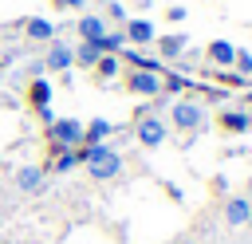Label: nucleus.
I'll use <instances>...</instances> for the list:
<instances>
[{
	"mask_svg": "<svg viewBox=\"0 0 252 244\" xmlns=\"http://www.w3.org/2000/svg\"><path fill=\"white\" fill-rule=\"evenodd\" d=\"M79 165V153L75 150H59V146H51V161L43 165V169H51V173H71Z\"/></svg>",
	"mask_w": 252,
	"mask_h": 244,
	"instance_id": "nucleus-17",
	"label": "nucleus"
},
{
	"mask_svg": "<svg viewBox=\"0 0 252 244\" xmlns=\"http://www.w3.org/2000/svg\"><path fill=\"white\" fill-rule=\"evenodd\" d=\"M189 83L181 79V75H161V91H169V94H177V91H185Z\"/></svg>",
	"mask_w": 252,
	"mask_h": 244,
	"instance_id": "nucleus-21",
	"label": "nucleus"
},
{
	"mask_svg": "<svg viewBox=\"0 0 252 244\" xmlns=\"http://www.w3.org/2000/svg\"><path fill=\"white\" fill-rule=\"evenodd\" d=\"M12 181H16V189H20V193H28V197H32V193H39V189H43L47 169H43V165H20V169L12 173Z\"/></svg>",
	"mask_w": 252,
	"mask_h": 244,
	"instance_id": "nucleus-7",
	"label": "nucleus"
},
{
	"mask_svg": "<svg viewBox=\"0 0 252 244\" xmlns=\"http://www.w3.org/2000/svg\"><path fill=\"white\" fill-rule=\"evenodd\" d=\"M169 126H173V130H181V134L201 130V126H205V106H201V102H193V98H177V102L169 106Z\"/></svg>",
	"mask_w": 252,
	"mask_h": 244,
	"instance_id": "nucleus-2",
	"label": "nucleus"
},
{
	"mask_svg": "<svg viewBox=\"0 0 252 244\" xmlns=\"http://www.w3.org/2000/svg\"><path fill=\"white\" fill-rule=\"evenodd\" d=\"M75 153H79V165H87V173L94 181H114L122 173V153L110 150L106 142L102 146H75Z\"/></svg>",
	"mask_w": 252,
	"mask_h": 244,
	"instance_id": "nucleus-1",
	"label": "nucleus"
},
{
	"mask_svg": "<svg viewBox=\"0 0 252 244\" xmlns=\"http://www.w3.org/2000/svg\"><path fill=\"white\" fill-rule=\"evenodd\" d=\"M122 47H126V35H122V31H106V35L98 39V51H102V55H118Z\"/></svg>",
	"mask_w": 252,
	"mask_h": 244,
	"instance_id": "nucleus-20",
	"label": "nucleus"
},
{
	"mask_svg": "<svg viewBox=\"0 0 252 244\" xmlns=\"http://www.w3.org/2000/svg\"><path fill=\"white\" fill-rule=\"evenodd\" d=\"M165 20H169V24H181V20H185V8H181V4H173V8L165 12Z\"/></svg>",
	"mask_w": 252,
	"mask_h": 244,
	"instance_id": "nucleus-25",
	"label": "nucleus"
},
{
	"mask_svg": "<svg viewBox=\"0 0 252 244\" xmlns=\"http://www.w3.org/2000/svg\"><path fill=\"white\" fill-rule=\"evenodd\" d=\"M75 31H79V43H98V39L106 35V20L94 16V12H87V16H79Z\"/></svg>",
	"mask_w": 252,
	"mask_h": 244,
	"instance_id": "nucleus-9",
	"label": "nucleus"
},
{
	"mask_svg": "<svg viewBox=\"0 0 252 244\" xmlns=\"http://www.w3.org/2000/svg\"><path fill=\"white\" fill-rule=\"evenodd\" d=\"M110 134H114V122H106V118H91V122L83 126V146H102Z\"/></svg>",
	"mask_w": 252,
	"mask_h": 244,
	"instance_id": "nucleus-13",
	"label": "nucleus"
},
{
	"mask_svg": "<svg viewBox=\"0 0 252 244\" xmlns=\"http://www.w3.org/2000/svg\"><path fill=\"white\" fill-rule=\"evenodd\" d=\"M47 146H59V150L83 146V122L79 118H55L47 126Z\"/></svg>",
	"mask_w": 252,
	"mask_h": 244,
	"instance_id": "nucleus-3",
	"label": "nucleus"
},
{
	"mask_svg": "<svg viewBox=\"0 0 252 244\" xmlns=\"http://www.w3.org/2000/svg\"><path fill=\"white\" fill-rule=\"evenodd\" d=\"M205 55H209V63H217V67H232V59H236V47H232L228 39H213V43L205 47Z\"/></svg>",
	"mask_w": 252,
	"mask_h": 244,
	"instance_id": "nucleus-16",
	"label": "nucleus"
},
{
	"mask_svg": "<svg viewBox=\"0 0 252 244\" xmlns=\"http://www.w3.org/2000/svg\"><path fill=\"white\" fill-rule=\"evenodd\" d=\"M126 91L138 94V98H158L161 94V75H154V71H130L126 75Z\"/></svg>",
	"mask_w": 252,
	"mask_h": 244,
	"instance_id": "nucleus-5",
	"label": "nucleus"
},
{
	"mask_svg": "<svg viewBox=\"0 0 252 244\" xmlns=\"http://www.w3.org/2000/svg\"><path fill=\"white\" fill-rule=\"evenodd\" d=\"M134 138L146 146V150H158L165 138H169V126L158 118V114H138V126H134Z\"/></svg>",
	"mask_w": 252,
	"mask_h": 244,
	"instance_id": "nucleus-4",
	"label": "nucleus"
},
{
	"mask_svg": "<svg viewBox=\"0 0 252 244\" xmlns=\"http://www.w3.org/2000/svg\"><path fill=\"white\" fill-rule=\"evenodd\" d=\"M220 130H228V134H248V130H252V114H248V110H220Z\"/></svg>",
	"mask_w": 252,
	"mask_h": 244,
	"instance_id": "nucleus-15",
	"label": "nucleus"
},
{
	"mask_svg": "<svg viewBox=\"0 0 252 244\" xmlns=\"http://www.w3.org/2000/svg\"><path fill=\"white\" fill-rule=\"evenodd\" d=\"M71 63H75V47L63 43V39H51L47 55H43V71H67Z\"/></svg>",
	"mask_w": 252,
	"mask_h": 244,
	"instance_id": "nucleus-6",
	"label": "nucleus"
},
{
	"mask_svg": "<svg viewBox=\"0 0 252 244\" xmlns=\"http://www.w3.org/2000/svg\"><path fill=\"white\" fill-rule=\"evenodd\" d=\"M51 94H55V91H51V83H47L43 75H35V79L28 83V102H32L35 110H43V106H51Z\"/></svg>",
	"mask_w": 252,
	"mask_h": 244,
	"instance_id": "nucleus-14",
	"label": "nucleus"
},
{
	"mask_svg": "<svg viewBox=\"0 0 252 244\" xmlns=\"http://www.w3.org/2000/svg\"><path fill=\"white\" fill-rule=\"evenodd\" d=\"M244 98H248V106H252V87H248V94H244Z\"/></svg>",
	"mask_w": 252,
	"mask_h": 244,
	"instance_id": "nucleus-27",
	"label": "nucleus"
},
{
	"mask_svg": "<svg viewBox=\"0 0 252 244\" xmlns=\"http://www.w3.org/2000/svg\"><path fill=\"white\" fill-rule=\"evenodd\" d=\"M252 220V201L248 197H228L224 201V224L228 228H244Z\"/></svg>",
	"mask_w": 252,
	"mask_h": 244,
	"instance_id": "nucleus-8",
	"label": "nucleus"
},
{
	"mask_svg": "<svg viewBox=\"0 0 252 244\" xmlns=\"http://www.w3.org/2000/svg\"><path fill=\"white\" fill-rule=\"evenodd\" d=\"M24 35H28L32 43H51V39H55V24H51L47 16H28V20H24Z\"/></svg>",
	"mask_w": 252,
	"mask_h": 244,
	"instance_id": "nucleus-10",
	"label": "nucleus"
},
{
	"mask_svg": "<svg viewBox=\"0 0 252 244\" xmlns=\"http://www.w3.org/2000/svg\"><path fill=\"white\" fill-rule=\"evenodd\" d=\"M248 87H252V75H248Z\"/></svg>",
	"mask_w": 252,
	"mask_h": 244,
	"instance_id": "nucleus-28",
	"label": "nucleus"
},
{
	"mask_svg": "<svg viewBox=\"0 0 252 244\" xmlns=\"http://www.w3.org/2000/svg\"><path fill=\"white\" fill-rule=\"evenodd\" d=\"M232 67H236V71H240V75H244V79H248V75H252V55H248V51H240V47H236V59H232Z\"/></svg>",
	"mask_w": 252,
	"mask_h": 244,
	"instance_id": "nucleus-22",
	"label": "nucleus"
},
{
	"mask_svg": "<svg viewBox=\"0 0 252 244\" xmlns=\"http://www.w3.org/2000/svg\"><path fill=\"white\" fill-rule=\"evenodd\" d=\"M106 16H110V20H118V24H126V8H122V4H114V0L106 4Z\"/></svg>",
	"mask_w": 252,
	"mask_h": 244,
	"instance_id": "nucleus-23",
	"label": "nucleus"
},
{
	"mask_svg": "<svg viewBox=\"0 0 252 244\" xmlns=\"http://www.w3.org/2000/svg\"><path fill=\"white\" fill-rule=\"evenodd\" d=\"M122 35H126V43H154L158 39V28L150 24V20H126V28H122Z\"/></svg>",
	"mask_w": 252,
	"mask_h": 244,
	"instance_id": "nucleus-11",
	"label": "nucleus"
},
{
	"mask_svg": "<svg viewBox=\"0 0 252 244\" xmlns=\"http://www.w3.org/2000/svg\"><path fill=\"white\" fill-rule=\"evenodd\" d=\"M4 71H8V63H4V59H0V79H4Z\"/></svg>",
	"mask_w": 252,
	"mask_h": 244,
	"instance_id": "nucleus-26",
	"label": "nucleus"
},
{
	"mask_svg": "<svg viewBox=\"0 0 252 244\" xmlns=\"http://www.w3.org/2000/svg\"><path fill=\"white\" fill-rule=\"evenodd\" d=\"M91 71H94L98 79H114V75L122 71V59H118V55H102V59H98V63H94Z\"/></svg>",
	"mask_w": 252,
	"mask_h": 244,
	"instance_id": "nucleus-19",
	"label": "nucleus"
},
{
	"mask_svg": "<svg viewBox=\"0 0 252 244\" xmlns=\"http://www.w3.org/2000/svg\"><path fill=\"white\" fill-rule=\"evenodd\" d=\"M98 59H102L98 43H79V47H75V63H79V67H94Z\"/></svg>",
	"mask_w": 252,
	"mask_h": 244,
	"instance_id": "nucleus-18",
	"label": "nucleus"
},
{
	"mask_svg": "<svg viewBox=\"0 0 252 244\" xmlns=\"http://www.w3.org/2000/svg\"><path fill=\"white\" fill-rule=\"evenodd\" d=\"M185 47H189V35H185V31H169V35H158V55H161V59H177Z\"/></svg>",
	"mask_w": 252,
	"mask_h": 244,
	"instance_id": "nucleus-12",
	"label": "nucleus"
},
{
	"mask_svg": "<svg viewBox=\"0 0 252 244\" xmlns=\"http://www.w3.org/2000/svg\"><path fill=\"white\" fill-rule=\"evenodd\" d=\"M51 4H55V8H63V12H79L87 0H51Z\"/></svg>",
	"mask_w": 252,
	"mask_h": 244,
	"instance_id": "nucleus-24",
	"label": "nucleus"
}]
</instances>
